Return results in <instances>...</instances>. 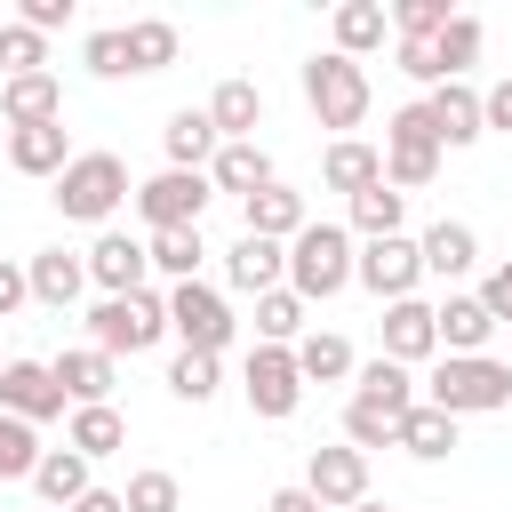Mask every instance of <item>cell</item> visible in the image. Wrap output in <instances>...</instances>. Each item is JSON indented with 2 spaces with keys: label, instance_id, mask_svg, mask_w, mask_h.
<instances>
[{
  "label": "cell",
  "instance_id": "6da1fadb",
  "mask_svg": "<svg viewBox=\"0 0 512 512\" xmlns=\"http://www.w3.org/2000/svg\"><path fill=\"white\" fill-rule=\"evenodd\" d=\"M424 400L448 408L456 424L464 416H496V408H512V360H496V352H440L432 376H424Z\"/></svg>",
  "mask_w": 512,
  "mask_h": 512
},
{
  "label": "cell",
  "instance_id": "7a4b0ae2",
  "mask_svg": "<svg viewBox=\"0 0 512 512\" xmlns=\"http://www.w3.org/2000/svg\"><path fill=\"white\" fill-rule=\"evenodd\" d=\"M128 192H136V184H128V160H120V152H72V168L56 176L48 200H56L64 224H96V232H104Z\"/></svg>",
  "mask_w": 512,
  "mask_h": 512
},
{
  "label": "cell",
  "instance_id": "3957f363",
  "mask_svg": "<svg viewBox=\"0 0 512 512\" xmlns=\"http://www.w3.org/2000/svg\"><path fill=\"white\" fill-rule=\"evenodd\" d=\"M352 256H360V240L344 232V224H304L296 240H288V296H304V304H328V296H344L352 288Z\"/></svg>",
  "mask_w": 512,
  "mask_h": 512
},
{
  "label": "cell",
  "instance_id": "277c9868",
  "mask_svg": "<svg viewBox=\"0 0 512 512\" xmlns=\"http://www.w3.org/2000/svg\"><path fill=\"white\" fill-rule=\"evenodd\" d=\"M168 336V288H136V296H96V312H88V344L96 352H152Z\"/></svg>",
  "mask_w": 512,
  "mask_h": 512
},
{
  "label": "cell",
  "instance_id": "5b68a950",
  "mask_svg": "<svg viewBox=\"0 0 512 512\" xmlns=\"http://www.w3.org/2000/svg\"><path fill=\"white\" fill-rule=\"evenodd\" d=\"M376 152H384V184H392L400 200L424 192V184L440 176V160H448V152H440V128H432L424 104H400V112L384 120V144H376Z\"/></svg>",
  "mask_w": 512,
  "mask_h": 512
},
{
  "label": "cell",
  "instance_id": "8992f818",
  "mask_svg": "<svg viewBox=\"0 0 512 512\" xmlns=\"http://www.w3.org/2000/svg\"><path fill=\"white\" fill-rule=\"evenodd\" d=\"M304 104H312L320 128L344 136V128L368 120V72H360L352 56H336V48H328V56H304Z\"/></svg>",
  "mask_w": 512,
  "mask_h": 512
},
{
  "label": "cell",
  "instance_id": "52a82bcc",
  "mask_svg": "<svg viewBox=\"0 0 512 512\" xmlns=\"http://www.w3.org/2000/svg\"><path fill=\"white\" fill-rule=\"evenodd\" d=\"M128 200H136L144 232H200V216H208L216 184H208L200 168H160V176H144Z\"/></svg>",
  "mask_w": 512,
  "mask_h": 512
},
{
  "label": "cell",
  "instance_id": "ba28073f",
  "mask_svg": "<svg viewBox=\"0 0 512 512\" xmlns=\"http://www.w3.org/2000/svg\"><path fill=\"white\" fill-rule=\"evenodd\" d=\"M232 296L224 288H208V280H184V288H168V336L184 344V352H216L224 360V344H232Z\"/></svg>",
  "mask_w": 512,
  "mask_h": 512
},
{
  "label": "cell",
  "instance_id": "9c48e42d",
  "mask_svg": "<svg viewBox=\"0 0 512 512\" xmlns=\"http://www.w3.org/2000/svg\"><path fill=\"white\" fill-rule=\"evenodd\" d=\"M240 392H248V408H256L264 424H288V416L304 408L296 352H288V344H256V352H248V368H240Z\"/></svg>",
  "mask_w": 512,
  "mask_h": 512
},
{
  "label": "cell",
  "instance_id": "30bf717a",
  "mask_svg": "<svg viewBox=\"0 0 512 512\" xmlns=\"http://www.w3.org/2000/svg\"><path fill=\"white\" fill-rule=\"evenodd\" d=\"M352 280H360L376 304H400V296H416V280H424V256H416V240H408V232H392V240H360V256H352Z\"/></svg>",
  "mask_w": 512,
  "mask_h": 512
},
{
  "label": "cell",
  "instance_id": "8fae6325",
  "mask_svg": "<svg viewBox=\"0 0 512 512\" xmlns=\"http://www.w3.org/2000/svg\"><path fill=\"white\" fill-rule=\"evenodd\" d=\"M296 488H304L320 512H352V504L368 496V456H360V448H344V440H336V448H312Z\"/></svg>",
  "mask_w": 512,
  "mask_h": 512
},
{
  "label": "cell",
  "instance_id": "7c38bea8",
  "mask_svg": "<svg viewBox=\"0 0 512 512\" xmlns=\"http://www.w3.org/2000/svg\"><path fill=\"white\" fill-rule=\"evenodd\" d=\"M80 264H88V288H96V296H136L144 272H152V264H144V240H136V232H112V224L96 232V248H88Z\"/></svg>",
  "mask_w": 512,
  "mask_h": 512
},
{
  "label": "cell",
  "instance_id": "4fadbf2b",
  "mask_svg": "<svg viewBox=\"0 0 512 512\" xmlns=\"http://www.w3.org/2000/svg\"><path fill=\"white\" fill-rule=\"evenodd\" d=\"M48 376H56L64 408H104V400H112V384H120V360H112V352H96V344H72V352H56V360H48Z\"/></svg>",
  "mask_w": 512,
  "mask_h": 512
},
{
  "label": "cell",
  "instance_id": "5bb4252c",
  "mask_svg": "<svg viewBox=\"0 0 512 512\" xmlns=\"http://www.w3.org/2000/svg\"><path fill=\"white\" fill-rule=\"evenodd\" d=\"M384 360H400V368H424V360H440V328H432V304L424 296H400V304H384Z\"/></svg>",
  "mask_w": 512,
  "mask_h": 512
},
{
  "label": "cell",
  "instance_id": "9a60e30c",
  "mask_svg": "<svg viewBox=\"0 0 512 512\" xmlns=\"http://www.w3.org/2000/svg\"><path fill=\"white\" fill-rule=\"evenodd\" d=\"M0 408H8V416H24L32 432H40V424H56V416H64V392H56L48 360H8V368H0Z\"/></svg>",
  "mask_w": 512,
  "mask_h": 512
},
{
  "label": "cell",
  "instance_id": "2e32d148",
  "mask_svg": "<svg viewBox=\"0 0 512 512\" xmlns=\"http://www.w3.org/2000/svg\"><path fill=\"white\" fill-rule=\"evenodd\" d=\"M240 224H248V240H280V248H288V240L312 224V208H304V192H296V184H280V176H272L264 192H248V200H240Z\"/></svg>",
  "mask_w": 512,
  "mask_h": 512
},
{
  "label": "cell",
  "instance_id": "e0dca14e",
  "mask_svg": "<svg viewBox=\"0 0 512 512\" xmlns=\"http://www.w3.org/2000/svg\"><path fill=\"white\" fill-rule=\"evenodd\" d=\"M200 112H208L216 144H256V128H264V88L232 72V80H216V96H208Z\"/></svg>",
  "mask_w": 512,
  "mask_h": 512
},
{
  "label": "cell",
  "instance_id": "ac0fdd59",
  "mask_svg": "<svg viewBox=\"0 0 512 512\" xmlns=\"http://www.w3.org/2000/svg\"><path fill=\"white\" fill-rule=\"evenodd\" d=\"M424 112H432V128H440V152H464V144L488 136V128H480V88H472V80H440V88L424 96Z\"/></svg>",
  "mask_w": 512,
  "mask_h": 512
},
{
  "label": "cell",
  "instance_id": "d6986e66",
  "mask_svg": "<svg viewBox=\"0 0 512 512\" xmlns=\"http://www.w3.org/2000/svg\"><path fill=\"white\" fill-rule=\"evenodd\" d=\"M416 256H424V280H464V272L480 264V232H472L464 216H440V224H424Z\"/></svg>",
  "mask_w": 512,
  "mask_h": 512
},
{
  "label": "cell",
  "instance_id": "ffe728a7",
  "mask_svg": "<svg viewBox=\"0 0 512 512\" xmlns=\"http://www.w3.org/2000/svg\"><path fill=\"white\" fill-rule=\"evenodd\" d=\"M24 288H32V304L64 312V304H80V288H88V264H80L72 248H32V256H24Z\"/></svg>",
  "mask_w": 512,
  "mask_h": 512
},
{
  "label": "cell",
  "instance_id": "44dd1931",
  "mask_svg": "<svg viewBox=\"0 0 512 512\" xmlns=\"http://www.w3.org/2000/svg\"><path fill=\"white\" fill-rule=\"evenodd\" d=\"M0 120H8V128H48V120H64V80H56V72L0 80Z\"/></svg>",
  "mask_w": 512,
  "mask_h": 512
},
{
  "label": "cell",
  "instance_id": "7402d4cb",
  "mask_svg": "<svg viewBox=\"0 0 512 512\" xmlns=\"http://www.w3.org/2000/svg\"><path fill=\"white\" fill-rule=\"evenodd\" d=\"M8 168L56 184V176L72 168V136H64V120H48V128H8Z\"/></svg>",
  "mask_w": 512,
  "mask_h": 512
},
{
  "label": "cell",
  "instance_id": "603a6c76",
  "mask_svg": "<svg viewBox=\"0 0 512 512\" xmlns=\"http://www.w3.org/2000/svg\"><path fill=\"white\" fill-rule=\"evenodd\" d=\"M224 280L240 288V296H264V288H288V248L280 240H232L224 248Z\"/></svg>",
  "mask_w": 512,
  "mask_h": 512
},
{
  "label": "cell",
  "instance_id": "cb8c5ba5",
  "mask_svg": "<svg viewBox=\"0 0 512 512\" xmlns=\"http://www.w3.org/2000/svg\"><path fill=\"white\" fill-rule=\"evenodd\" d=\"M352 400H368V408H384V416H408L424 392H416V368H400V360H360L352 368Z\"/></svg>",
  "mask_w": 512,
  "mask_h": 512
},
{
  "label": "cell",
  "instance_id": "d4e9b609",
  "mask_svg": "<svg viewBox=\"0 0 512 512\" xmlns=\"http://www.w3.org/2000/svg\"><path fill=\"white\" fill-rule=\"evenodd\" d=\"M320 184L352 200V192H368V184H384V152H376V144H360V136H336V144L320 152Z\"/></svg>",
  "mask_w": 512,
  "mask_h": 512
},
{
  "label": "cell",
  "instance_id": "484cf974",
  "mask_svg": "<svg viewBox=\"0 0 512 512\" xmlns=\"http://www.w3.org/2000/svg\"><path fill=\"white\" fill-rule=\"evenodd\" d=\"M32 488H40V504H48V512H72V504L96 488V472H88V456H72V448H40Z\"/></svg>",
  "mask_w": 512,
  "mask_h": 512
},
{
  "label": "cell",
  "instance_id": "4316f807",
  "mask_svg": "<svg viewBox=\"0 0 512 512\" xmlns=\"http://www.w3.org/2000/svg\"><path fill=\"white\" fill-rule=\"evenodd\" d=\"M328 32H336V56H376L384 40H392V16H384V0H344L336 16H328Z\"/></svg>",
  "mask_w": 512,
  "mask_h": 512
},
{
  "label": "cell",
  "instance_id": "83f0119b",
  "mask_svg": "<svg viewBox=\"0 0 512 512\" xmlns=\"http://www.w3.org/2000/svg\"><path fill=\"white\" fill-rule=\"evenodd\" d=\"M392 448H408L416 464H440V456L456 448V416H448V408H432V400H416V408L392 424Z\"/></svg>",
  "mask_w": 512,
  "mask_h": 512
},
{
  "label": "cell",
  "instance_id": "f1b7e54d",
  "mask_svg": "<svg viewBox=\"0 0 512 512\" xmlns=\"http://www.w3.org/2000/svg\"><path fill=\"white\" fill-rule=\"evenodd\" d=\"M208 184H216V192H232V200H248V192H264V184H272V152H264V144H216Z\"/></svg>",
  "mask_w": 512,
  "mask_h": 512
},
{
  "label": "cell",
  "instance_id": "f546056e",
  "mask_svg": "<svg viewBox=\"0 0 512 512\" xmlns=\"http://www.w3.org/2000/svg\"><path fill=\"white\" fill-rule=\"evenodd\" d=\"M400 224H408V200H400L392 184H368V192L344 200V232H352V240H392Z\"/></svg>",
  "mask_w": 512,
  "mask_h": 512
},
{
  "label": "cell",
  "instance_id": "4dcf8cb0",
  "mask_svg": "<svg viewBox=\"0 0 512 512\" xmlns=\"http://www.w3.org/2000/svg\"><path fill=\"white\" fill-rule=\"evenodd\" d=\"M432 328H440V352H488V336H496V320L480 312V296H440Z\"/></svg>",
  "mask_w": 512,
  "mask_h": 512
},
{
  "label": "cell",
  "instance_id": "1f68e13d",
  "mask_svg": "<svg viewBox=\"0 0 512 512\" xmlns=\"http://www.w3.org/2000/svg\"><path fill=\"white\" fill-rule=\"evenodd\" d=\"M64 448H72V456H88V464H96V456H120V448H128V416H120L112 400H104V408H72Z\"/></svg>",
  "mask_w": 512,
  "mask_h": 512
},
{
  "label": "cell",
  "instance_id": "d6a6232c",
  "mask_svg": "<svg viewBox=\"0 0 512 512\" xmlns=\"http://www.w3.org/2000/svg\"><path fill=\"white\" fill-rule=\"evenodd\" d=\"M160 152H168V168H200L208 176V160H216V128H208V112H168V128H160Z\"/></svg>",
  "mask_w": 512,
  "mask_h": 512
},
{
  "label": "cell",
  "instance_id": "836d02e7",
  "mask_svg": "<svg viewBox=\"0 0 512 512\" xmlns=\"http://www.w3.org/2000/svg\"><path fill=\"white\" fill-rule=\"evenodd\" d=\"M288 352H296V376H304V384H344V376L360 368V360H352V344H344L336 328H312V336H296Z\"/></svg>",
  "mask_w": 512,
  "mask_h": 512
},
{
  "label": "cell",
  "instance_id": "e575fe53",
  "mask_svg": "<svg viewBox=\"0 0 512 512\" xmlns=\"http://www.w3.org/2000/svg\"><path fill=\"white\" fill-rule=\"evenodd\" d=\"M480 40H488V24L456 8V16L440 24V40H432V64H440V80H464V72L480 64Z\"/></svg>",
  "mask_w": 512,
  "mask_h": 512
},
{
  "label": "cell",
  "instance_id": "d590c367",
  "mask_svg": "<svg viewBox=\"0 0 512 512\" xmlns=\"http://www.w3.org/2000/svg\"><path fill=\"white\" fill-rule=\"evenodd\" d=\"M200 256H208V240H200V232H152V240H144V264H152L168 288L200 280Z\"/></svg>",
  "mask_w": 512,
  "mask_h": 512
},
{
  "label": "cell",
  "instance_id": "8d00e7d4",
  "mask_svg": "<svg viewBox=\"0 0 512 512\" xmlns=\"http://www.w3.org/2000/svg\"><path fill=\"white\" fill-rule=\"evenodd\" d=\"M120 40H128V72H168L176 64V24L168 16H136V24H120Z\"/></svg>",
  "mask_w": 512,
  "mask_h": 512
},
{
  "label": "cell",
  "instance_id": "74e56055",
  "mask_svg": "<svg viewBox=\"0 0 512 512\" xmlns=\"http://www.w3.org/2000/svg\"><path fill=\"white\" fill-rule=\"evenodd\" d=\"M168 392H176L184 408H208V400L224 392V360H216V352H176V360H168Z\"/></svg>",
  "mask_w": 512,
  "mask_h": 512
},
{
  "label": "cell",
  "instance_id": "f35d334b",
  "mask_svg": "<svg viewBox=\"0 0 512 512\" xmlns=\"http://www.w3.org/2000/svg\"><path fill=\"white\" fill-rule=\"evenodd\" d=\"M304 296H288V288H264L256 296V344H296L304 336Z\"/></svg>",
  "mask_w": 512,
  "mask_h": 512
},
{
  "label": "cell",
  "instance_id": "ab89813d",
  "mask_svg": "<svg viewBox=\"0 0 512 512\" xmlns=\"http://www.w3.org/2000/svg\"><path fill=\"white\" fill-rule=\"evenodd\" d=\"M120 504H128V512H184V480L160 472V464H144V472H128Z\"/></svg>",
  "mask_w": 512,
  "mask_h": 512
},
{
  "label": "cell",
  "instance_id": "60d3db41",
  "mask_svg": "<svg viewBox=\"0 0 512 512\" xmlns=\"http://www.w3.org/2000/svg\"><path fill=\"white\" fill-rule=\"evenodd\" d=\"M32 464H40V432L0 408V480H32Z\"/></svg>",
  "mask_w": 512,
  "mask_h": 512
},
{
  "label": "cell",
  "instance_id": "b9f144b4",
  "mask_svg": "<svg viewBox=\"0 0 512 512\" xmlns=\"http://www.w3.org/2000/svg\"><path fill=\"white\" fill-rule=\"evenodd\" d=\"M384 16H392V40H440V24H448L456 8H448V0H392Z\"/></svg>",
  "mask_w": 512,
  "mask_h": 512
},
{
  "label": "cell",
  "instance_id": "7bdbcfd3",
  "mask_svg": "<svg viewBox=\"0 0 512 512\" xmlns=\"http://www.w3.org/2000/svg\"><path fill=\"white\" fill-rule=\"evenodd\" d=\"M0 72L24 80V72H48V40L32 24H0Z\"/></svg>",
  "mask_w": 512,
  "mask_h": 512
},
{
  "label": "cell",
  "instance_id": "ee69618b",
  "mask_svg": "<svg viewBox=\"0 0 512 512\" xmlns=\"http://www.w3.org/2000/svg\"><path fill=\"white\" fill-rule=\"evenodd\" d=\"M80 64H88L96 80H128V40H120V24H96V32L80 40Z\"/></svg>",
  "mask_w": 512,
  "mask_h": 512
},
{
  "label": "cell",
  "instance_id": "f6af8a7d",
  "mask_svg": "<svg viewBox=\"0 0 512 512\" xmlns=\"http://www.w3.org/2000/svg\"><path fill=\"white\" fill-rule=\"evenodd\" d=\"M392 424H400V416H384V408H368V400H352V408H344V448H360V456H376V448H392Z\"/></svg>",
  "mask_w": 512,
  "mask_h": 512
},
{
  "label": "cell",
  "instance_id": "bcb514c9",
  "mask_svg": "<svg viewBox=\"0 0 512 512\" xmlns=\"http://www.w3.org/2000/svg\"><path fill=\"white\" fill-rule=\"evenodd\" d=\"M472 296H480V312H488V320L504 328V320H512V264H496V272H480V288H472Z\"/></svg>",
  "mask_w": 512,
  "mask_h": 512
},
{
  "label": "cell",
  "instance_id": "7dc6e473",
  "mask_svg": "<svg viewBox=\"0 0 512 512\" xmlns=\"http://www.w3.org/2000/svg\"><path fill=\"white\" fill-rule=\"evenodd\" d=\"M392 64H400L408 80H424V88H440V64H432V40H392Z\"/></svg>",
  "mask_w": 512,
  "mask_h": 512
},
{
  "label": "cell",
  "instance_id": "c3c4849f",
  "mask_svg": "<svg viewBox=\"0 0 512 512\" xmlns=\"http://www.w3.org/2000/svg\"><path fill=\"white\" fill-rule=\"evenodd\" d=\"M16 24H32V32L48 40V32H64V24H72V0H24V8H16Z\"/></svg>",
  "mask_w": 512,
  "mask_h": 512
},
{
  "label": "cell",
  "instance_id": "681fc988",
  "mask_svg": "<svg viewBox=\"0 0 512 512\" xmlns=\"http://www.w3.org/2000/svg\"><path fill=\"white\" fill-rule=\"evenodd\" d=\"M24 304H32V288H24V264H16V256H0V320H16Z\"/></svg>",
  "mask_w": 512,
  "mask_h": 512
},
{
  "label": "cell",
  "instance_id": "f907efd6",
  "mask_svg": "<svg viewBox=\"0 0 512 512\" xmlns=\"http://www.w3.org/2000/svg\"><path fill=\"white\" fill-rule=\"evenodd\" d=\"M480 128H504V136H512V80L480 88Z\"/></svg>",
  "mask_w": 512,
  "mask_h": 512
},
{
  "label": "cell",
  "instance_id": "816d5d0a",
  "mask_svg": "<svg viewBox=\"0 0 512 512\" xmlns=\"http://www.w3.org/2000/svg\"><path fill=\"white\" fill-rule=\"evenodd\" d=\"M264 512H320V504H312L304 488H272V496H264Z\"/></svg>",
  "mask_w": 512,
  "mask_h": 512
},
{
  "label": "cell",
  "instance_id": "f5cc1de1",
  "mask_svg": "<svg viewBox=\"0 0 512 512\" xmlns=\"http://www.w3.org/2000/svg\"><path fill=\"white\" fill-rule=\"evenodd\" d=\"M72 512H128V504H120V488H88Z\"/></svg>",
  "mask_w": 512,
  "mask_h": 512
},
{
  "label": "cell",
  "instance_id": "db71d44e",
  "mask_svg": "<svg viewBox=\"0 0 512 512\" xmlns=\"http://www.w3.org/2000/svg\"><path fill=\"white\" fill-rule=\"evenodd\" d=\"M352 512H392V504H376V496H360V504H352Z\"/></svg>",
  "mask_w": 512,
  "mask_h": 512
},
{
  "label": "cell",
  "instance_id": "11a10c76",
  "mask_svg": "<svg viewBox=\"0 0 512 512\" xmlns=\"http://www.w3.org/2000/svg\"><path fill=\"white\" fill-rule=\"evenodd\" d=\"M504 336H512V320H504Z\"/></svg>",
  "mask_w": 512,
  "mask_h": 512
}]
</instances>
